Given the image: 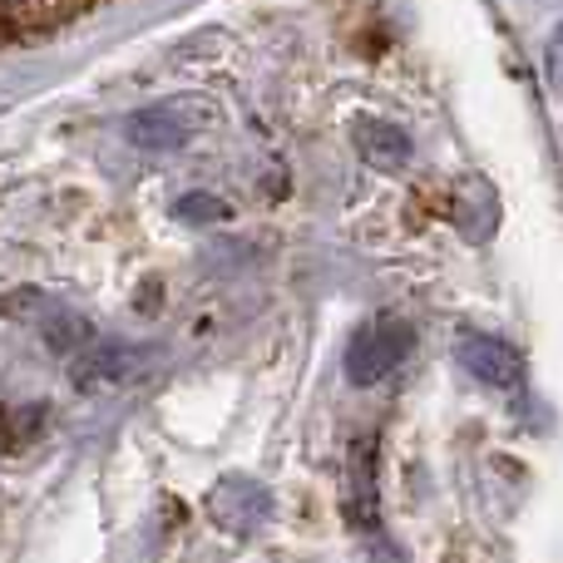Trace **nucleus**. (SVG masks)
I'll return each mask as SVG.
<instances>
[{
	"label": "nucleus",
	"mask_w": 563,
	"mask_h": 563,
	"mask_svg": "<svg viewBox=\"0 0 563 563\" xmlns=\"http://www.w3.org/2000/svg\"><path fill=\"white\" fill-rule=\"evenodd\" d=\"M410 346H416V331L400 317H380L371 327H361L346 346V380L351 386H380L386 376H396L406 366Z\"/></svg>",
	"instance_id": "f257e3e1"
},
{
	"label": "nucleus",
	"mask_w": 563,
	"mask_h": 563,
	"mask_svg": "<svg viewBox=\"0 0 563 563\" xmlns=\"http://www.w3.org/2000/svg\"><path fill=\"white\" fill-rule=\"evenodd\" d=\"M208 519L233 539H253L273 519V489L253 475H223L208 489Z\"/></svg>",
	"instance_id": "f03ea898"
},
{
	"label": "nucleus",
	"mask_w": 563,
	"mask_h": 563,
	"mask_svg": "<svg viewBox=\"0 0 563 563\" xmlns=\"http://www.w3.org/2000/svg\"><path fill=\"white\" fill-rule=\"evenodd\" d=\"M376 435H356L346 450V489H341V499H346V525L356 529V534H376L380 539V479H376Z\"/></svg>",
	"instance_id": "7ed1b4c3"
},
{
	"label": "nucleus",
	"mask_w": 563,
	"mask_h": 563,
	"mask_svg": "<svg viewBox=\"0 0 563 563\" xmlns=\"http://www.w3.org/2000/svg\"><path fill=\"white\" fill-rule=\"evenodd\" d=\"M460 366L489 390H519L525 386L529 361H525V351L499 341V336H465L460 341Z\"/></svg>",
	"instance_id": "20e7f679"
},
{
	"label": "nucleus",
	"mask_w": 563,
	"mask_h": 563,
	"mask_svg": "<svg viewBox=\"0 0 563 563\" xmlns=\"http://www.w3.org/2000/svg\"><path fill=\"white\" fill-rule=\"evenodd\" d=\"M134 371V351L119 346V341H104V346H89L85 356L75 361V386L95 390V386H114Z\"/></svg>",
	"instance_id": "39448f33"
},
{
	"label": "nucleus",
	"mask_w": 563,
	"mask_h": 563,
	"mask_svg": "<svg viewBox=\"0 0 563 563\" xmlns=\"http://www.w3.org/2000/svg\"><path fill=\"white\" fill-rule=\"evenodd\" d=\"M356 148L366 164L376 168H406L410 164V139L406 129L386 124V119H366V124L356 129Z\"/></svg>",
	"instance_id": "423d86ee"
},
{
	"label": "nucleus",
	"mask_w": 563,
	"mask_h": 563,
	"mask_svg": "<svg viewBox=\"0 0 563 563\" xmlns=\"http://www.w3.org/2000/svg\"><path fill=\"white\" fill-rule=\"evenodd\" d=\"M129 139H134L139 148H148V154H164V148L188 144V124L174 109H144V114H134V124H129Z\"/></svg>",
	"instance_id": "0eeeda50"
},
{
	"label": "nucleus",
	"mask_w": 563,
	"mask_h": 563,
	"mask_svg": "<svg viewBox=\"0 0 563 563\" xmlns=\"http://www.w3.org/2000/svg\"><path fill=\"white\" fill-rule=\"evenodd\" d=\"M178 218H184V223H194V228L223 223L228 203H223V198H213V194H188V198H178Z\"/></svg>",
	"instance_id": "6e6552de"
},
{
	"label": "nucleus",
	"mask_w": 563,
	"mask_h": 563,
	"mask_svg": "<svg viewBox=\"0 0 563 563\" xmlns=\"http://www.w3.org/2000/svg\"><path fill=\"white\" fill-rule=\"evenodd\" d=\"M49 351H75V346H89V321H79V317H59V321H49Z\"/></svg>",
	"instance_id": "1a4fd4ad"
}]
</instances>
